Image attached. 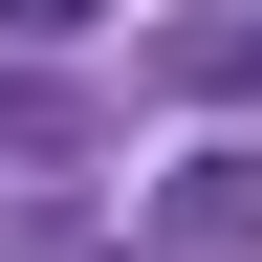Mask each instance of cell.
<instances>
[{
	"instance_id": "3",
	"label": "cell",
	"mask_w": 262,
	"mask_h": 262,
	"mask_svg": "<svg viewBox=\"0 0 262 262\" xmlns=\"http://www.w3.org/2000/svg\"><path fill=\"white\" fill-rule=\"evenodd\" d=\"M88 22H110V0H0V44H88Z\"/></svg>"
},
{
	"instance_id": "1",
	"label": "cell",
	"mask_w": 262,
	"mask_h": 262,
	"mask_svg": "<svg viewBox=\"0 0 262 262\" xmlns=\"http://www.w3.org/2000/svg\"><path fill=\"white\" fill-rule=\"evenodd\" d=\"M175 262H262V153H175Z\"/></svg>"
},
{
	"instance_id": "2",
	"label": "cell",
	"mask_w": 262,
	"mask_h": 262,
	"mask_svg": "<svg viewBox=\"0 0 262 262\" xmlns=\"http://www.w3.org/2000/svg\"><path fill=\"white\" fill-rule=\"evenodd\" d=\"M175 88H219V110H262V0H196V22H175Z\"/></svg>"
}]
</instances>
